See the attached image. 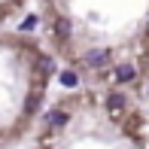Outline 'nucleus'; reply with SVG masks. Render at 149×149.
<instances>
[{
  "label": "nucleus",
  "instance_id": "obj_1",
  "mask_svg": "<svg viewBox=\"0 0 149 149\" xmlns=\"http://www.w3.org/2000/svg\"><path fill=\"white\" fill-rule=\"evenodd\" d=\"M125 110H128V97H125V94H119V91L107 94V113H110L113 119H119Z\"/></svg>",
  "mask_w": 149,
  "mask_h": 149
},
{
  "label": "nucleus",
  "instance_id": "obj_2",
  "mask_svg": "<svg viewBox=\"0 0 149 149\" xmlns=\"http://www.w3.org/2000/svg\"><path fill=\"white\" fill-rule=\"evenodd\" d=\"M107 61H110V52H107V49H88V52L82 55V64H85V67H94V70L104 67Z\"/></svg>",
  "mask_w": 149,
  "mask_h": 149
},
{
  "label": "nucleus",
  "instance_id": "obj_3",
  "mask_svg": "<svg viewBox=\"0 0 149 149\" xmlns=\"http://www.w3.org/2000/svg\"><path fill=\"white\" fill-rule=\"evenodd\" d=\"M134 79H137V67L134 64H119L116 67V82H134Z\"/></svg>",
  "mask_w": 149,
  "mask_h": 149
},
{
  "label": "nucleus",
  "instance_id": "obj_4",
  "mask_svg": "<svg viewBox=\"0 0 149 149\" xmlns=\"http://www.w3.org/2000/svg\"><path fill=\"white\" fill-rule=\"evenodd\" d=\"M55 37H58V40H67V37H70V22H67L64 15L55 18Z\"/></svg>",
  "mask_w": 149,
  "mask_h": 149
},
{
  "label": "nucleus",
  "instance_id": "obj_5",
  "mask_svg": "<svg viewBox=\"0 0 149 149\" xmlns=\"http://www.w3.org/2000/svg\"><path fill=\"white\" fill-rule=\"evenodd\" d=\"M46 122H49L52 128H61V125L67 122V113H64V110H52L49 116H46Z\"/></svg>",
  "mask_w": 149,
  "mask_h": 149
},
{
  "label": "nucleus",
  "instance_id": "obj_6",
  "mask_svg": "<svg viewBox=\"0 0 149 149\" xmlns=\"http://www.w3.org/2000/svg\"><path fill=\"white\" fill-rule=\"evenodd\" d=\"M61 85H67V88H73V85H79V76L73 70H64L61 73Z\"/></svg>",
  "mask_w": 149,
  "mask_h": 149
},
{
  "label": "nucleus",
  "instance_id": "obj_7",
  "mask_svg": "<svg viewBox=\"0 0 149 149\" xmlns=\"http://www.w3.org/2000/svg\"><path fill=\"white\" fill-rule=\"evenodd\" d=\"M146 31H149V24H146Z\"/></svg>",
  "mask_w": 149,
  "mask_h": 149
},
{
  "label": "nucleus",
  "instance_id": "obj_8",
  "mask_svg": "<svg viewBox=\"0 0 149 149\" xmlns=\"http://www.w3.org/2000/svg\"><path fill=\"white\" fill-rule=\"evenodd\" d=\"M146 94H149V88H146Z\"/></svg>",
  "mask_w": 149,
  "mask_h": 149
}]
</instances>
